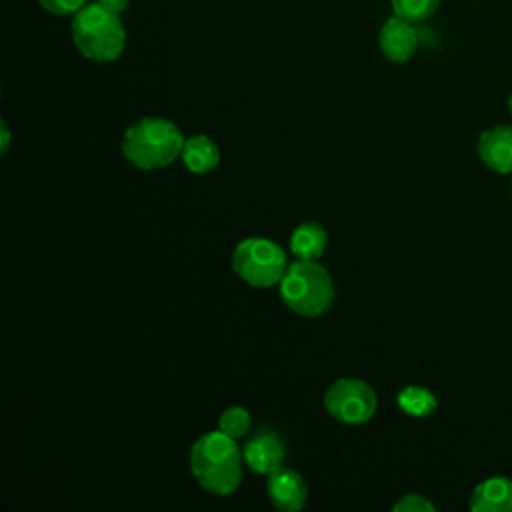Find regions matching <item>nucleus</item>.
<instances>
[{
  "label": "nucleus",
  "instance_id": "nucleus-1",
  "mask_svg": "<svg viewBox=\"0 0 512 512\" xmlns=\"http://www.w3.org/2000/svg\"><path fill=\"white\" fill-rule=\"evenodd\" d=\"M242 462L236 438L222 430L202 434L190 448V472L214 496H230L240 486Z\"/></svg>",
  "mask_w": 512,
  "mask_h": 512
},
{
  "label": "nucleus",
  "instance_id": "nucleus-2",
  "mask_svg": "<svg viewBox=\"0 0 512 512\" xmlns=\"http://www.w3.org/2000/svg\"><path fill=\"white\" fill-rule=\"evenodd\" d=\"M180 128L160 116H146L136 120L122 138L124 158L140 170H156L170 166L184 146Z\"/></svg>",
  "mask_w": 512,
  "mask_h": 512
},
{
  "label": "nucleus",
  "instance_id": "nucleus-3",
  "mask_svg": "<svg viewBox=\"0 0 512 512\" xmlns=\"http://www.w3.org/2000/svg\"><path fill=\"white\" fill-rule=\"evenodd\" d=\"M72 40L84 58L92 62H114L124 50L126 30L118 12L94 2L74 14Z\"/></svg>",
  "mask_w": 512,
  "mask_h": 512
},
{
  "label": "nucleus",
  "instance_id": "nucleus-4",
  "mask_svg": "<svg viewBox=\"0 0 512 512\" xmlns=\"http://www.w3.org/2000/svg\"><path fill=\"white\" fill-rule=\"evenodd\" d=\"M336 296L328 270L316 260H296L288 264L280 280V298L296 314L316 318L324 314Z\"/></svg>",
  "mask_w": 512,
  "mask_h": 512
},
{
  "label": "nucleus",
  "instance_id": "nucleus-5",
  "mask_svg": "<svg viewBox=\"0 0 512 512\" xmlns=\"http://www.w3.org/2000/svg\"><path fill=\"white\" fill-rule=\"evenodd\" d=\"M232 268L246 284L254 288H270L280 284L288 260L280 244L270 238L254 236L236 244L232 252Z\"/></svg>",
  "mask_w": 512,
  "mask_h": 512
},
{
  "label": "nucleus",
  "instance_id": "nucleus-6",
  "mask_svg": "<svg viewBox=\"0 0 512 512\" xmlns=\"http://www.w3.org/2000/svg\"><path fill=\"white\" fill-rule=\"evenodd\" d=\"M324 406L342 424H364L376 412V394L364 380L340 378L328 386Z\"/></svg>",
  "mask_w": 512,
  "mask_h": 512
},
{
  "label": "nucleus",
  "instance_id": "nucleus-7",
  "mask_svg": "<svg viewBox=\"0 0 512 512\" xmlns=\"http://www.w3.org/2000/svg\"><path fill=\"white\" fill-rule=\"evenodd\" d=\"M378 44L388 60L406 62L418 46V32L414 28V22L396 14L390 16L380 28Z\"/></svg>",
  "mask_w": 512,
  "mask_h": 512
},
{
  "label": "nucleus",
  "instance_id": "nucleus-8",
  "mask_svg": "<svg viewBox=\"0 0 512 512\" xmlns=\"http://www.w3.org/2000/svg\"><path fill=\"white\" fill-rule=\"evenodd\" d=\"M244 464H248L258 474H272L284 466L286 450L280 436L272 430H262L242 450Z\"/></svg>",
  "mask_w": 512,
  "mask_h": 512
},
{
  "label": "nucleus",
  "instance_id": "nucleus-9",
  "mask_svg": "<svg viewBox=\"0 0 512 512\" xmlns=\"http://www.w3.org/2000/svg\"><path fill=\"white\" fill-rule=\"evenodd\" d=\"M266 494L278 510L296 512L306 504L308 488L304 478L296 470L282 466L280 470L268 474Z\"/></svg>",
  "mask_w": 512,
  "mask_h": 512
},
{
  "label": "nucleus",
  "instance_id": "nucleus-10",
  "mask_svg": "<svg viewBox=\"0 0 512 512\" xmlns=\"http://www.w3.org/2000/svg\"><path fill=\"white\" fill-rule=\"evenodd\" d=\"M480 160L500 174H512V126H494L478 138Z\"/></svg>",
  "mask_w": 512,
  "mask_h": 512
},
{
  "label": "nucleus",
  "instance_id": "nucleus-11",
  "mask_svg": "<svg viewBox=\"0 0 512 512\" xmlns=\"http://www.w3.org/2000/svg\"><path fill=\"white\" fill-rule=\"evenodd\" d=\"M474 512H512V480L506 476H490L482 480L470 496Z\"/></svg>",
  "mask_w": 512,
  "mask_h": 512
},
{
  "label": "nucleus",
  "instance_id": "nucleus-12",
  "mask_svg": "<svg viewBox=\"0 0 512 512\" xmlns=\"http://www.w3.org/2000/svg\"><path fill=\"white\" fill-rule=\"evenodd\" d=\"M180 158L192 174H206L218 166L220 150L212 138L198 134L184 140Z\"/></svg>",
  "mask_w": 512,
  "mask_h": 512
},
{
  "label": "nucleus",
  "instance_id": "nucleus-13",
  "mask_svg": "<svg viewBox=\"0 0 512 512\" xmlns=\"http://www.w3.org/2000/svg\"><path fill=\"white\" fill-rule=\"evenodd\" d=\"M326 230L318 222H302L290 236V252L300 260H318L326 250Z\"/></svg>",
  "mask_w": 512,
  "mask_h": 512
},
{
  "label": "nucleus",
  "instance_id": "nucleus-14",
  "mask_svg": "<svg viewBox=\"0 0 512 512\" xmlns=\"http://www.w3.org/2000/svg\"><path fill=\"white\" fill-rule=\"evenodd\" d=\"M396 400H398V406L408 416H414V418H426L438 408V400H436L434 392L424 386H416V384L402 388L398 392Z\"/></svg>",
  "mask_w": 512,
  "mask_h": 512
},
{
  "label": "nucleus",
  "instance_id": "nucleus-15",
  "mask_svg": "<svg viewBox=\"0 0 512 512\" xmlns=\"http://www.w3.org/2000/svg\"><path fill=\"white\" fill-rule=\"evenodd\" d=\"M250 426H252L250 412L242 406H230L218 418V430H222L232 438H242L244 434H248Z\"/></svg>",
  "mask_w": 512,
  "mask_h": 512
},
{
  "label": "nucleus",
  "instance_id": "nucleus-16",
  "mask_svg": "<svg viewBox=\"0 0 512 512\" xmlns=\"http://www.w3.org/2000/svg\"><path fill=\"white\" fill-rule=\"evenodd\" d=\"M390 2H392L394 14L410 22H422L430 18L440 4V0H390Z\"/></svg>",
  "mask_w": 512,
  "mask_h": 512
},
{
  "label": "nucleus",
  "instance_id": "nucleus-17",
  "mask_svg": "<svg viewBox=\"0 0 512 512\" xmlns=\"http://www.w3.org/2000/svg\"><path fill=\"white\" fill-rule=\"evenodd\" d=\"M434 504L420 494H406L394 504V512H432Z\"/></svg>",
  "mask_w": 512,
  "mask_h": 512
},
{
  "label": "nucleus",
  "instance_id": "nucleus-18",
  "mask_svg": "<svg viewBox=\"0 0 512 512\" xmlns=\"http://www.w3.org/2000/svg\"><path fill=\"white\" fill-rule=\"evenodd\" d=\"M40 6L56 16L76 14L82 6H86V0H38Z\"/></svg>",
  "mask_w": 512,
  "mask_h": 512
},
{
  "label": "nucleus",
  "instance_id": "nucleus-19",
  "mask_svg": "<svg viewBox=\"0 0 512 512\" xmlns=\"http://www.w3.org/2000/svg\"><path fill=\"white\" fill-rule=\"evenodd\" d=\"M98 2L104 4L106 8L118 12V14H122L128 8V4H130V0H98Z\"/></svg>",
  "mask_w": 512,
  "mask_h": 512
},
{
  "label": "nucleus",
  "instance_id": "nucleus-20",
  "mask_svg": "<svg viewBox=\"0 0 512 512\" xmlns=\"http://www.w3.org/2000/svg\"><path fill=\"white\" fill-rule=\"evenodd\" d=\"M0 130H2V152H6V150H8V146H10V132H8V126H6V122H4V120H2Z\"/></svg>",
  "mask_w": 512,
  "mask_h": 512
},
{
  "label": "nucleus",
  "instance_id": "nucleus-21",
  "mask_svg": "<svg viewBox=\"0 0 512 512\" xmlns=\"http://www.w3.org/2000/svg\"><path fill=\"white\" fill-rule=\"evenodd\" d=\"M508 106H510V112H512V96H510V100H508Z\"/></svg>",
  "mask_w": 512,
  "mask_h": 512
}]
</instances>
